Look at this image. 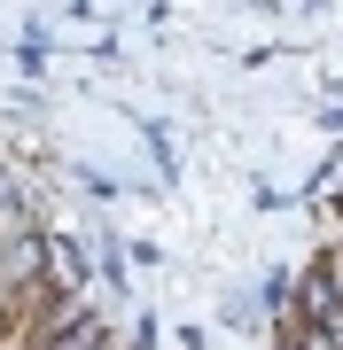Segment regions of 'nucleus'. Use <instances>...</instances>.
I'll use <instances>...</instances> for the list:
<instances>
[{"mask_svg": "<svg viewBox=\"0 0 343 350\" xmlns=\"http://www.w3.org/2000/svg\"><path fill=\"white\" fill-rule=\"evenodd\" d=\"M320 273H328V288H335V304H343V250H328V257H320Z\"/></svg>", "mask_w": 343, "mask_h": 350, "instance_id": "f03ea898", "label": "nucleus"}, {"mask_svg": "<svg viewBox=\"0 0 343 350\" xmlns=\"http://www.w3.org/2000/svg\"><path fill=\"white\" fill-rule=\"evenodd\" d=\"M328 319H343V304H335V288H328V273H312L296 280V327H328Z\"/></svg>", "mask_w": 343, "mask_h": 350, "instance_id": "f257e3e1", "label": "nucleus"}]
</instances>
